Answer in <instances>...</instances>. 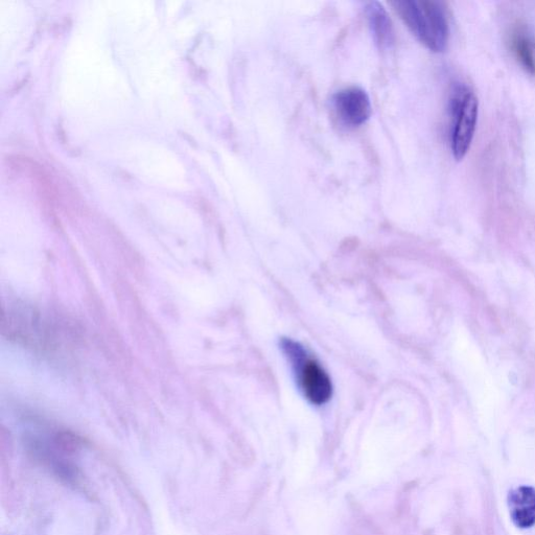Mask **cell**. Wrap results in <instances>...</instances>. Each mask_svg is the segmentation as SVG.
Segmentation results:
<instances>
[{"label": "cell", "mask_w": 535, "mask_h": 535, "mask_svg": "<svg viewBox=\"0 0 535 535\" xmlns=\"http://www.w3.org/2000/svg\"><path fill=\"white\" fill-rule=\"evenodd\" d=\"M332 104L340 121L348 127L363 126L372 113L368 93L360 87H348L336 92Z\"/></svg>", "instance_id": "obj_4"}, {"label": "cell", "mask_w": 535, "mask_h": 535, "mask_svg": "<svg viewBox=\"0 0 535 535\" xmlns=\"http://www.w3.org/2000/svg\"><path fill=\"white\" fill-rule=\"evenodd\" d=\"M511 520L522 529L535 525V488L522 485L509 494Z\"/></svg>", "instance_id": "obj_6"}, {"label": "cell", "mask_w": 535, "mask_h": 535, "mask_svg": "<svg viewBox=\"0 0 535 535\" xmlns=\"http://www.w3.org/2000/svg\"><path fill=\"white\" fill-rule=\"evenodd\" d=\"M284 348L294 363L299 387L306 398L315 405L327 403L333 393V386L327 372L314 360L307 357L302 348L292 341H285Z\"/></svg>", "instance_id": "obj_3"}, {"label": "cell", "mask_w": 535, "mask_h": 535, "mask_svg": "<svg viewBox=\"0 0 535 535\" xmlns=\"http://www.w3.org/2000/svg\"><path fill=\"white\" fill-rule=\"evenodd\" d=\"M479 102L475 93L465 85H457L450 101L451 148L457 161L471 149L478 122Z\"/></svg>", "instance_id": "obj_2"}, {"label": "cell", "mask_w": 535, "mask_h": 535, "mask_svg": "<svg viewBox=\"0 0 535 535\" xmlns=\"http://www.w3.org/2000/svg\"><path fill=\"white\" fill-rule=\"evenodd\" d=\"M511 49L525 71L535 76V43L523 30H517L511 36Z\"/></svg>", "instance_id": "obj_7"}, {"label": "cell", "mask_w": 535, "mask_h": 535, "mask_svg": "<svg viewBox=\"0 0 535 535\" xmlns=\"http://www.w3.org/2000/svg\"><path fill=\"white\" fill-rule=\"evenodd\" d=\"M365 14L372 38L381 51H389L395 42L393 23L391 18L378 2H369L365 5Z\"/></svg>", "instance_id": "obj_5"}, {"label": "cell", "mask_w": 535, "mask_h": 535, "mask_svg": "<svg viewBox=\"0 0 535 535\" xmlns=\"http://www.w3.org/2000/svg\"><path fill=\"white\" fill-rule=\"evenodd\" d=\"M414 37L433 53L447 50L450 26L443 3L434 0H395L390 3Z\"/></svg>", "instance_id": "obj_1"}]
</instances>
